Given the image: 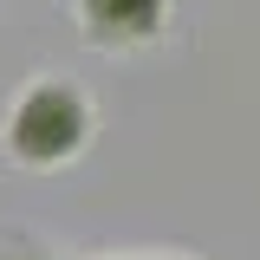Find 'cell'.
I'll list each match as a JSON object with an SVG mask.
<instances>
[{
	"label": "cell",
	"instance_id": "2",
	"mask_svg": "<svg viewBox=\"0 0 260 260\" xmlns=\"http://www.w3.org/2000/svg\"><path fill=\"white\" fill-rule=\"evenodd\" d=\"M72 32L85 52L130 59V52H156L176 26V0H65Z\"/></svg>",
	"mask_w": 260,
	"mask_h": 260
},
{
	"label": "cell",
	"instance_id": "1",
	"mask_svg": "<svg viewBox=\"0 0 260 260\" xmlns=\"http://www.w3.org/2000/svg\"><path fill=\"white\" fill-rule=\"evenodd\" d=\"M98 143V98L72 72H32L0 111V156L20 176H59Z\"/></svg>",
	"mask_w": 260,
	"mask_h": 260
},
{
	"label": "cell",
	"instance_id": "3",
	"mask_svg": "<svg viewBox=\"0 0 260 260\" xmlns=\"http://www.w3.org/2000/svg\"><path fill=\"white\" fill-rule=\"evenodd\" d=\"M0 260H72V254L46 247L32 228H7V234H0Z\"/></svg>",
	"mask_w": 260,
	"mask_h": 260
},
{
	"label": "cell",
	"instance_id": "4",
	"mask_svg": "<svg viewBox=\"0 0 260 260\" xmlns=\"http://www.w3.org/2000/svg\"><path fill=\"white\" fill-rule=\"evenodd\" d=\"M104 260H195V254H156V247H137V254H104Z\"/></svg>",
	"mask_w": 260,
	"mask_h": 260
}]
</instances>
